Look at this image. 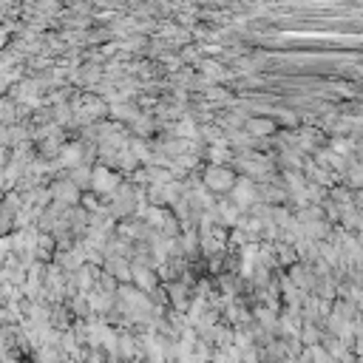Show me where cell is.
Instances as JSON below:
<instances>
[{
	"instance_id": "6da1fadb",
	"label": "cell",
	"mask_w": 363,
	"mask_h": 363,
	"mask_svg": "<svg viewBox=\"0 0 363 363\" xmlns=\"http://www.w3.org/2000/svg\"><path fill=\"white\" fill-rule=\"evenodd\" d=\"M204 182H207V188L216 191V193H224V191H233V188H236L233 173H230L227 168H219V165H213V168L204 170Z\"/></svg>"
},
{
	"instance_id": "7a4b0ae2",
	"label": "cell",
	"mask_w": 363,
	"mask_h": 363,
	"mask_svg": "<svg viewBox=\"0 0 363 363\" xmlns=\"http://www.w3.org/2000/svg\"><path fill=\"white\" fill-rule=\"evenodd\" d=\"M131 284H136L142 292H148V295H154L157 292V276L150 272L148 267H136L134 264V281Z\"/></svg>"
},
{
	"instance_id": "3957f363",
	"label": "cell",
	"mask_w": 363,
	"mask_h": 363,
	"mask_svg": "<svg viewBox=\"0 0 363 363\" xmlns=\"http://www.w3.org/2000/svg\"><path fill=\"white\" fill-rule=\"evenodd\" d=\"M91 188H94L97 193H114V191H116V176H114L111 170H105V168H97Z\"/></svg>"
},
{
	"instance_id": "277c9868",
	"label": "cell",
	"mask_w": 363,
	"mask_h": 363,
	"mask_svg": "<svg viewBox=\"0 0 363 363\" xmlns=\"http://www.w3.org/2000/svg\"><path fill=\"white\" fill-rule=\"evenodd\" d=\"M307 352L312 355V360H315V363H338L335 357H332V355L326 352V346H324V344H315V346H307Z\"/></svg>"
},
{
	"instance_id": "5b68a950",
	"label": "cell",
	"mask_w": 363,
	"mask_h": 363,
	"mask_svg": "<svg viewBox=\"0 0 363 363\" xmlns=\"http://www.w3.org/2000/svg\"><path fill=\"white\" fill-rule=\"evenodd\" d=\"M247 128H250L253 134H269V131H272V123H267V119H250Z\"/></svg>"
}]
</instances>
